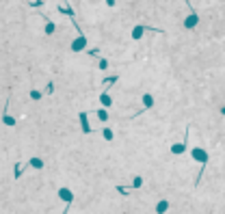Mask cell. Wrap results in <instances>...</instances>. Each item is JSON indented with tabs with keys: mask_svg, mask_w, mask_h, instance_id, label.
<instances>
[{
	"mask_svg": "<svg viewBox=\"0 0 225 214\" xmlns=\"http://www.w3.org/2000/svg\"><path fill=\"white\" fill-rule=\"evenodd\" d=\"M197 24H199V15H197V13H190V15L184 20V28H195Z\"/></svg>",
	"mask_w": 225,
	"mask_h": 214,
	"instance_id": "cell-7",
	"label": "cell"
},
{
	"mask_svg": "<svg viewBox=\"0 0 225 214\" xmlns=\"http://www.w3.org/2000/svg\"><path fill=\"white\" fill-rule=\"evenodd\" d=\"M78 119H80V130H82L85 134H91L93 128L89 126V115H87L85 110H80V113H78Z\"/></svg>",
	"mask_w": 225,
	"mask_h": 214,
	"instance_id": "cell-4",
	"label": "cell"
},
{
	"mask_svg": "<svg viewBox=\"0 0 225 214\" xmlns=\"http://www.w3.org/2000/svg\"><path fill=\"white\" fill-rule=\"evenodd\" d=\"M26 167H28V162H15L13 165V179H20Z\"/></svg>",
	"mask_w": 225,
	"mask_h": 214,
	"instance_id": "cell-5",
	"label": "cell"
},
{
	"mask_svg": "<svg viewBox=\"0 0 225 214\" xmlns=\"http://www.w3.org/2000/svg\"><path fill=\"white\" fill-rule=\"evenodd\" d=\"M186 145H188V128L184 132V143H173L169 149H171L173 156H182V154H186Z\"/></svg>",
	"mask_w": 225,
	"mask_h": 214,
	"instance_id": "cell-1",
	"label": "cell"
},
{
	"mask_svg": "<svg viewBox=\"0 0 225 214\" xmlns=\"http://www.w3.org/2000/svg\"><path fill=\"white\" fill-rule=\"evenodd\" d=\"M28 7H33V9H39V7H44V2H41V0H35V2H28Z\"/></svg>",
	"mask_w": 225,
	"mask_h": 214,
	"instance_id": "cell-22",
	"label": "cell"
},
{
	"mask_svg": "<svg viewBox=\"0 0 225 214\" xmlns=\"http://www.w3.org/2000/svg\"><path fill=\"white\" fill-rule=\"evenodd\" d=\"M221 115H225V106H223V108H221Z\"/></svg>",
	"mask_w": 225,
	"mask_h": 214,
	"instance_id": "cell-25",
	"label": "cell"
},
{
	"mask_svg": "<svg viewBox=\"0 0 225 214\" xmlns=\"http://www.w3.org/2000/svg\"><path fill=\"white\" fill-rule=\"evenodd\" d=\"M28 167H33V169L39 171V169H44V160H41V158H30V160H28Z\"/></svg>",
	"mask_w": 225,
	"mask_h": 214,
	"instance_id": "cell-12",
	"label": "cell"
},
{
	"mask_svg": "<svg viewBox=\"0 0 225 214\" xmlns=\"http://www.w3.org/2000/svg\"><path fill=\"white\" fill-rule=\"evenodd\" d=\"M141 100H143V108H145V110H149V108L154 106V97H152V93H143Z\"/></svg>",
	"mask_w": 225,
	"mask_h": 214,
	"instance_id": "cell-8",
	"label": "cell"
},
{
	"mask_svg": "<svg viewBox=\"0 0 225 214\" xmlns=\"http://www.w3.org/2000/svg\"><path fill=\"white\" fill-rule=\"evenodd\" d=\"M97 67H100V69L104 72V69L108 67V61H106V58H100V63H97Z\"/></svg>",
	"mask_w": 225,
	"mask_h": 214,
	"instance_id": "cell-21",
	"label": "cell"
},
{
	"mask_svg": "<svg viewBox=\"0 0 225 214\" xmlns=\"http://www.w3.org/2000/svg\"><path fill=\"white\" fill-rule=\"evenodd\" d=\"M89 54H91V56H97V54H100V48H91Z\"/></svg>",
	"mask_w": 225,
	"mask_h": 214,
	"instance_id": "cell-24",
	"label": "cell"
},
{
	"mask_svg": "<svg viewBox=\"0 0 225 214\" xmlns=\"http://www.w3.org/2000/svg\"><path fill=\"white\" fill-rule=\"evenodd\" d=\"M169 210V201L167 199H160L158 203H156V214H165Z\"/></svg>",
	"mask_w": 225,
	"mask_h": 214,
	"instance_id": "cell-10",
	"label": "cell"
},
{
	"mask_svg": "<svg viewBox=\"0 0 225 214\" xmlns=\"http://www.w3.org/2000/svg\"><path fill=\"white\" fill-rule=\"evenodd\" d=\"M130 186H132V190L141 188V186H143V177H141V175H134V177H132V184H130Z\"/></svg>",
	"mask_w": 225,
	"mask_h": 214,
	"instance_id": "cell-17",
	"label": "cell"
},
{
	"mask_svg": "<svg viewBox=\"0 0 225 214\" xmlns=\"http://www.w3.org/2000/svg\"><path fill=\"white\" fill-rule=\"evenodd\" d=\"M117 80H119V76H106V78L102 80V86H104V89H108L110 85H115Z\"/></svg>",
	"mask_w": 225,
	"mask_h": 214,
	"instance_id": "cell-14",
	"label": "cell"
},
{
	"mask_svg": "<svg viewBox=\"0 0 225 214\" xmlns=\"http://www.w3.org/2000/svg\"><path fill=\"white\" fill-rule=\"evenodd\" d=\"M95 117H97L102 123H106V121H108V113H106V108H100V110H95Z\"/></svg>",
	"mask_w": 225,
	"mask_h": 214,
	"instance_id": "cell-15",
	"label": "cell"
},
{
	"mask_svg": "<svg viewBox=\"0 0 225 214\" xmlns=\"http://www.w3.org/2000/svg\"><path fill=\"white\" fill-rule=\"evenodd\" d=\"M2 123H4V126H15V119L9 117V115H4V117H2Z\"/></svg>",
	"mask_w": 225,
	"mask_h": 214,
	"instance_id": "cell-20",
	"label": "cell"
},
{
	"mask_svg": "<svg viewBox=\"0 0 225 214\" xmlns=\"http://www.w3.org/2000/svg\"><path fill=\"white\" fill-rule=\"evenodd\" d=\"M59 199L65 203V206H72V201H74V193L69 190V188H59Z\"/></svg>",
	"mask_w": 225,
	"mask_h": 214,
	"instance_id": "cell-2",
	"label": "cell"
},
{
	"mask_svg": "<svg viewBox=\"0 0 225 214\" xmlns=\"http://www.w3.org/2000/svg\"><path fill=\"white\" fill-rule=\"evenodd\" d=\"M56 11H59L61 15H67V17H72V20H74V15H76V11H74L69 4H59V7H56Z\"/></svg>",
	"mask_w": 225,
	"mask_h": 214,
	"instance_id": "cell-6",
	"label": "cell"
},
{
	"mask_svg": "<svg viewBox=\"0 0 225 214\" xmlns=\"http://www.w3.org/2000/svg\"><path fill=\"white\" fill-rule=\"evenodd\" d=\"M143 33H145V26H143V24H136L134 28H132V39L138 41V39L143 37Z\"/></svg>",
	"mask_w": 225,
	"mask_h": 214,
	"instance_id": "cell-9",
	"label": "cell"
},
{
	"mask_svg": "<svg viewBox=\"0 0 225 214\" xmlns=\"http://www.w3.org/2000/svg\"><path fill=\"white\" fill-rule=\"evenodd\" d=\"M100 102H102V106H104V108H108V106L113 104V97H110L106 91H102V93H100Z\"/></svg>",
	"mask_w": 225,
	"mask_h": 214,
	"instance_id": "cell-11",
	"label": "cell"
},
{
	"mask_svg": "<svg viewBox=\"0 0 225 214\" xmlns=\"http://www.w3.org/2000/svg\"><path fill=\"white\" fill-rule=\"evenodd\" d=\"M52 91H54V82H48V85H45V91H44V93H48V95H50Z\"/></svg>",
	"mask_w": 225,
	"mask_h": 214,
	"instance_id": "cell-23",
	"label": "cell"
},
{
	"mask_svg": "<svg viewBox=\"0 0 225 214\" xmlns=\"http://www.w3.org/2000/svg\"><path fill=\"white\" fill-rule=\"evenodd\" d=\"M115 190H117L119 195H124V197H128V195L132 193V186H121V184H117V186H115Z\"/></svg>",
	"mask_w": 225,
	"mask_h": 214,
	"instance_id": "cell-13",
	"label": "cell"
},
{
	"mask_svg": "<svg viewBox=\"0 0 225 214\" xmlns=\"http://www.w3.org/2000/svg\"><path fill=\"white\" fill-rule=\"evenodd\" d=\"M87 50V37L85 35H78L74 41H72V52H82Z\"/></svg>",
	"mask_w": 225,
	"mask_h": 214,
	"instance_id": "cell-3",
	"label": "cell"
},
{
	"mask_svg": "<svg viewBox=\"0 0 225 214\" xmlns=\"http://www.w3.org/2000/svg\"><path fill=\"white\" fill-rule=\"evenodd\" d=\"M44 30H45V35H54V30H56V24H54V22H50V20H45Z\"/></svg>",
	"mask_w": 225,
	"mask_h": 214,
	"instance_id": "cell-16",
	"label": "cell"
},
{
	"mask_svg": "<svg viewBox=\"0 0 225 214\" xmlns=\"http://www.w3.org/2000/svg\"><path fill=\"white\" fill-rule=\"evenodd\" d=\"M102 136H104V141H113V138H115V134H113V130H110V128L102 130Z\"/></svg>",
	"mask_w": 225,
	"mask_h": 214,
	"instance_id": "cell-18",
	"label": "cell"
},
{
	"mask_svg": "<svg viewBox=\"0 0 225 214\" xmlns=\"http://www.w3.org/2000/svg\"><path fill=\"white\" fill-rule=\"evenodd\" d=\"M41 97H44V91H37V89H33V91H30V100H35V102H39Z\"/></svg>",
	"mask_w": 225,
	"mask_h": 214,
	"instance_id": "cell-19",
	"label": "cell"
}]
</instances>
